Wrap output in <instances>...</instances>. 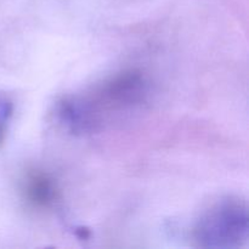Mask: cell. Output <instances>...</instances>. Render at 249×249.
Instances as JSON below:
<instances>
[{
	"mask_svg": "<svg viewBox=\"0 0 249 249\" xmlns=\"http://www.w3.org/2000/svg\"><path fill=\"white\" fill-rule=\"evenodd\" d=\"M27 196L36 206H48L53 197L50 180L41 174L31 175L27 180Z\"/></svg>",
	"mask_w": 249,
	"mask_h": 249,
	"instance_id": "2",
	"label": "cell"
},
{
	"mask_svg": "<svg viewBox=\"0 0 249 249\" xmlns=\"http://www.w3.org/2000/svg\"><path fill=\"white\" fill-rule=\"evenodd\" d=\"M12 112L11 102L7 101L6 99H0V142L4 140L5 128L9 122L10 116Z\"/></svg>",
	"mask_w": 249,
	"mask_h": 249,
	"instance_id": "3",
	"label": "cell"
},
{
	"mask_svg": "<svg viewBox=\"0 0 249 249\" xmlns=\"http://www.w3.org/2000/svg\"><path fill=\"white\" fill-rule=\"evenodd\" d=\"M247 211L238 202H225L212 209L199 223L197 238L209 247H231L247 238Z\"/></svg>",
	"mask_w": 249,
	"mask_h": 249,
	"instance_id": "1",
	"label": "cell"
}]
</instances>
